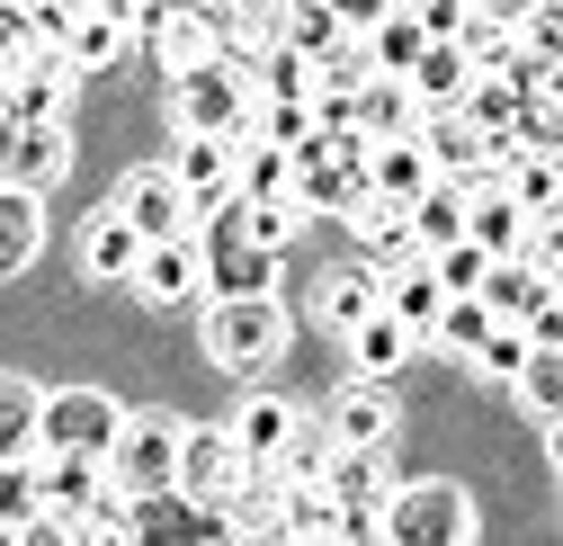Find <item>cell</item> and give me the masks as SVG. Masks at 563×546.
Wrapping results in <instances>:
<instances>
[{"label": "cell", "instance_id": "obj_1", "mask_svg": "<svg viewBox=\"0 0 563 546\" xmlns=\"http://www.w3.org/2000/svg\"><path fill=\"white\" fill-rule=\"evenodd\" d=\"M376 520H385V546H474V502L448 484V474H430V484H394Z\"/></svg>", "mask_w": 563, "mask_h": 546}, {"label": "cell", "instance_id": "obj_2", "mask_svg": "<svg viewBox=\"0 0 563 546\" xmlns=\"http://www.w3.org/2000/svg\"><path fill=\"white\" fill-rule=\"evenodd\" d=\"M170 125L179 134H224V144H242L251 134V81L233 73V63H197V73L170 81Z\"/></svg>", "mask_w": 563, "mask_h": 546}, {"label": "cell", "instance_id": "obj_3", "mask_svg": "<svg viewBox=\"0 0 563 546\" xmlns=\"http://www.w3.org/2000/svg\"><path fill=\"white\" fill-rule=\"evenodd\" d=\"M277 340H287L277 296H216V305H206V359H216L224 376H251Z\"/></svg>", "mask_w": 563, "mask_h": 546}, {"label": "cell", "instance_id": "obj_4", "mask_svg": "<svg viewBox=\"0 0 563 546\" xmlns=\"http://www.w3.org/2000/svg\"><path fill=\"white\" fill-rule=\"evenodd\" d=\"M117 403L99 385H63L36 403V457H108L117 448Z\"/></svg>", "mask_w": 563, "mask_h": 546}, {"label": "cell", "instance_id": "obj_5", "mask_svg": "<svg viewBox=\"0 0 563 546\" xmlns=\"http://www.w3.org/2000/svg\"><path fill=\"white\" fill-rule=\"evenodd\" d=\"M242 457H233V439H224V422H179V457H170V493H188L197 511H216L233 484H242Z\"/></svg>", "mask_w": 563, "mask_h": 546}, {"label": "cell", "instance_id": "obj_6", "mask_svg": "<svg viewBox=\"0 0 563 546\" xmlns=\"http://www.w3.org/2000/svg\"><path fill=\"white\" fill-rule=\"evenodd\" d=\"M73 73H63V54L54 45H36V54H19L10 73H0V117L10 125H63L73 117Z\"/></svg>", "mask_w": 563, "mask_h": 546}, {"label": "cell", "instance_id": "obj_7", "mask_svg": "<svg viewBox=\"0 0 563 546\" xmlns=\"http://www.w3.org/2000/svg\"><path fill=\"white\" fill-rule=\"evenodd\" d=\"M170 457H179L170 413H125L117 448H108V474H117V493H170Z\"/></svg>", "mask_w": 563, "mask_h": 546}, {"label": "cell", "instance_id": "obj_8", "mask_svg": "<svg viewBox=\"0 0 563 546\" xmlns=\"http://www.w3.org/2000/svg\"><path fill=\"white\" fill-rule=\"evenodd\" d=\"M134 36L153 45V63L170 81L197 73V63H216V19H206L197 0H144V10H134Z\"/></svg>", "mask_w": 563, "mask_h": 546}, {"label": "cell", "instance_id": "obj_9", "mask_svg": "<svg viewBox=\"0 0 563 546\" xmlns=\"http://www.w3.org/2000/svg\"><path fill=\"white\" fill-rule=\"evenodd\" d=\"M117 528L125 546H216V511H197L188 493H125L117 502Z\"/></svg>", "mask_w": 563, "mask_h": 546}, {"label": "cell", "instance_id": "obj_10", "mask_svg": "<svg viewBox=\"0 0 563 546\" xmlns=\"http://www.w3.org/2000/svg\"><path fill=\"white\" fill-rule=\"evenodd\" d=\"M117 474L108 457H36V511L45 520H90V511H117Z\"/></svg>", "mask_w": 563, "mask_h": 546}, {"label": "cell", "instance_id": "obj_11", "mask_svg": "<svg viewBox=\"0 0 563 546\" xmlns=\"http://www.w3.org/2000/svg\"><path fill=\"white\" fill-rule=\"evenodd\" d=\"M134 242H179V233H197V216H188V197H179V179L170 171H134L125 188H117V207H108Z\"/></svg>", "mask_w": 563, "mask_h": 546}, {"label": "cell", "instance_id": "obj_12", "mask_svg": "<svg viewBox=\"0 0 563 546\" xmlns=\"http://www.w3.org/2000/svg\"><path fill=\"white\" fill-rule=\"evenodd\" d=\"M63 171H73V134L63 125H0V188L45 197Z\"/></svg>", "mask_w": 563, "mask_h": 546}, {"label": "cell", "instance_id": "obj_13", "mask_svg": "<svg viewBox=\"0 0 563 546\" xmlns=\"http://www.w3.org/2000/svg\"><path fill=\"white\" fill-rule=\"evenodd\" d=\"M162 171L179 179V197H188V216H197V225L233 197V144H224V134H179Z\"/></svg>", "mask_w": 563, "mask_h": 546}, {"label": "cell", "instance_id": "obj_14", "mask_svg": "<svg viewBox=\"0 0 563 546\" xmlns=\"http://www.w3.org/2000/svg\"><path fill=\"white\" fill-rule=\"evenodd\" d=\"M296 430H305V413H296L287 394H251L242 413L224 422V439H233V457H242L251 474H268L277 457H287V439H296Z\"/></svg>", "mask_w": 563, "mask_h": 546}, {"label": "cell", "instance_id": "obj_15", "mask_svg": "<svg viewBox=\"0 0 563 546\" xmlns=\"http://www.w3.org/2000/svg\"><path fill=\"white\" fill-rule=\"evenodd\" d=\"M144 305H188L206 287V242L179 233V242H144V260H134V279H125Z\"/></svg>", "mask_w": 563, "mask_h": 546}, {"label": "cell", "instance_id": "obj_16", "mask_svg": "<svg viewBox=\"0 0 563 546\" xmlns=\"http://www.w3.org/2000/svg\"><path fill=\"white\" fill-rule=\"evenodd\" d=\"M206 225H216L224 242H251V251H287L296 233H305V207H296V197H224V207L216 216H206Z\"/></svg>", "mask_w": 563, "mask_h": 546}, {"label": "cell", "instance_id": "obj_17", "mask_svg": "<svg viewBox=\"0 0 563 546\" xmlns=\"http://www.w3.org/2000/svg\"><path fill=\"white\" fill-rule=\"evenodd\" d=\"M322 439H331V448H394V394L358 376L349 394H331V413H322Z\"/></svg>", "mask_w": 563, "mask_h": 546}, {"label": "cell", "instance_id": "obj_18", "mask_svg": "<svg viewBox=\"0 0 563 546\" xmlns=\"http://www.w3.org/2000/svg\"><path fill=\"white\" fill-rule=\"evenodd\" d=\"M465 81H474V63H465L448 36H430V45L411 54V73H402V90H411V108H420V117H456Z\"/></svg>", "mask_w": 563, "mask_h": 546}, {"label": "cell", "instance_id": "obj_19", "mask_svg": "<svg viewBox=\"0 0 563 546\" xmlns=\"http://www.w3.org/2000/svg\"><path fill=\"white\" fill-rule=\"evenodd\" d=\"M322 493H331L340 511H385L394 457H385V448H331V457H322Z\"/></svg>", "mask_w": 563, "mask_h": 546}, {"label": "cell", "instance_id": "obj_20", "mask_svg": "<svg viewBox=\"0 0 563 546\" xmlns=\"http://www.w3.org/2000/svg\"><path fill=\"white\" fill-rule=\"evenodd\" d=\"M439 279H430V260H402V269H385L376 279V314H394L411 340H430V323H439Z\"/></svg>", "mask_w": 563, "mask_h": 546}, {"label": "cell", "instance_id": "obj_21", "mask_svg": "<svg viewBox=\"0 0 563 546\" xmlns=\"http://www.w3.org/2000/svg\"><path fill=\"white\" fill-rule=\"evenodd\" d=\"M349 233H358V251H367L376 279H385V269H402V260H420V251H411V225H402L394 197H358V207H349Z\"/></svg>", "mask_w": 563, "mask_h": 546}, {"label": "cell", "instance_id": "obj_22", "mask_svg": "<svg viewBox=\"0 0 563 546\" xmlns=\"http://www.w3.org/2000/svg\"><path fill=\"white\" fill-rule=\"evenodd\" d=\"M411 125H420L411 90H402V81H385V73H367V81H358V99H349V134H367V144H394V134H411Z\"/></svg>", "mask_w": 563, "mask_h": 546}, {"label": "cell", "instance_id": "obj_23", "mask_svg": "<svg viewBox=\"0 0 563 546\" xmlns=\"http://www.w3.org/2000/svg\"><path fill=\"white\" fill-rule=\"evenodd\" d=\"M402 225H411V251H420V260L448 251V242H465V188H456V179H430V188L402 207Z\"/></svg>", "mask_w": 563, "mask_h": 546}, {"label": "cell", "instance_id": "obj_24", "mask_svg": "<svg viewBox=\"0 0 563 546\" xmlns=\"http://www.w3.org/2000/svg\"><path fill=\"white\" fill-rule=\"evenodd\" d=\"M545 296H554V279H537L528 260H492V269H483V287H474V305H483L492 323H528Z\"/></svg>", "mask_w": 563, "mask_h": 546}, {"label": "cell", "instance_id": "obj_25", "mask_svg": "<svg viewBox=\"0 0 563 546\" xmlns=\"http://www.w3.org/2000/svg\"><path fill=\"white\" fill-rule=\"evenodd\" d=\"M430 153L411 144V134H394V144H367V197H394V207H411L420 188H430Z\"/></svg>", "mask_w": 563, "mask_h": 546}, {"label": "cell", "instance_id": "obj_26", "mask_svg": "<svg viewBox=\"0 0 563 546\" xmlns=\"http://www.w3.org/2000/svg\"><path fill=\"white\" fill-rule=\"evenodd\" d=\"M277 537L287 546H340V502L322 484H277Z\"/></svg>", "mask_w": 563, "mask_h": 546}, {"label": "cell", "instance_id": "obj_27", "mask_svg": "<svg viewBox=\"0 0 563 546\" xmlns=\"http://www.w3.org/2000/svg\"><path fill=\"white\" fill-rule=\"evenodd\" d=\"M411 144L430 153L439 179H474V171H483V134H474L465 117H420V125H411Z\"/></svg>", "mask_w": 563, "mask_h": 546}, {"label": "cell", "instance_id": "obj_28", "mask_svg": "<svg viewBox=\"0 0 563 546\" xmlns=\"http://www.w3.org/2000/svg\"><path fill=\"white\" fill-rule=\"evenodd\" d=\"M36 251H45V207L27 188H0V279H19Z\"/></svg>", "mask_w": 563, "mask_h": 546}, {"label": "cell", "instance_id": "obj_29", "mask_svg": "<svg viewBox=\"0 0 563 546\" xmlns=\"http://www.w3.org/2000/svg\"><path fill=\"white\" fill-rule=\"evenodd\" d=\"M501 188H510V207H519L528 225H554V207H563V171H554V153H519V162L501 171Z\"/></svg>", "mask_w": 563, "mask_h": 546}, {"label": "cell", "instance_id": "obj_30", "mask_svg": "<svg viewBox=\"0 0 563 546\" xmlns=\"http://www.w3.org/2000/svg\"><path fill=\"white\" fill-rule=\"evenodd\" d=\"M411 350H420V340H411L394 314H367L358 331H349V359H358V376H367V385H385V376H394Z\"/></svg>", "mask_w": 563, "mask_h": 546}, {"label": "cell", "instance_id": "obj_31", "mask_svg": "<svg viewBox=\"0 0 563 546\" xmlns=\"http://www.w3.org/2000/svg\"><path fill=\"white\" fill-rule=\"evenodd\" d=\"M125 45H134V36H125L117 19L81 10V19H73V36H63V73H73V81H90V73H108V63H117Z\"/></svg>", "mask_w": 563, "mask_h": 546}, {"label": "cell", "instance_id": "obj_32", "mask_svg": "<svg viewBox=\"0 0 563 546\" xmlns=\"http://www.w3.org/2000/svg\"><path fill=\"white\" fill-rule=\"evenodd\" d=\"M242 81H251V99H313V63L296 45H260L242 63Z\"/></svg>", "mask_w": 563, "mask_h": 546}, {"label": "cell", "instance_id": "obj_33", "mask_svg": "<svg viewBox=\"0 0 563 546\" xmlns=\"http://www.w3.org/2000/svg\"><path fill=\"white\" fill-rule=\"evenodd\" d=\"M420 45H430V36L411 28V10H385V19H376V28L358 36V54H367V73H385V81H402V73H411V54H420Z\"/></svg>", "mask_w": 563, "mask_h": 546}, {"label": "cell", "instance_id": "obj_34", "mask_svg": "<svg viewBox=\"0 0 563 546\" xmlns=\"http://www.w3.org/2000/svg\"><path fill=\"white\" fill-rule=\"evenodd\" d=\"M367 314H376V269H367V260L331 269V279H322V323H331V331H358Z\"/></svg>", "mask_w": 563, "mask_h": 546}, {"label": "cell", "instance_id": "obj_35", "mask_svg": "<svg viewBox=\"0 0 563 546\" xmlns=\"http://www.w3.org/2000/svg\"><path fill=\"white\" fill-rule=\"evenodd\" d=\"M268 251H251V242H224L216 260H206V296H268Z\"/></svg>", "mask_w": 563, "mask_h": 546}, {"label": "cell", "instance_id": "obj_36", "mask_svg": "<svg viewBox=\"0 0 563 546\" xmlns=\"http://www.w3.org/2000/svg\"><path fill=\"white\" fill-rule=\"evenodd\" d=\"M134 260H144V242H134L117 216H99L81 233V279H134Z\"/></svg>", "mask_w": 563, "mask_h": 546}, {"label": "cell", "instance_id": "obj_37", "mask_svg": "<svg viewBox=\"0 0 563 546\" xmlns=\"http://www.w3.org/2000/svg\"><path fill=\"white\" fill-rule=\"evenodd\" d=\"M36 385L27 376H10V368H0V457H36Z\"/></svg>", "mask_w": 563, "mask_h": 546}, {"label": "cell", "instance_id": "obj_38", "mask_svg": "<svg viewBox=\"0 0 563 546\" xmlns=\"http://www.w3.org/2000/svg\"><path fill=\"white\" fill-rule=\"evenodd\" d=\"M510 385H519V403H528V422H563V359H554V350H528Z\"/></svg>", "mask_w": 563, "mask_h": 546}, {"label": "cell", "instance_id": "obj_39", "mask_svg": "<svg viewBox=\"0 0 563 546\" xmlns=\"http://www.w3.org/2000/svg\"><path fill=\"white\" fill-rule=\"evenodd\" d=\"M233 197H287V153L277 144H233Z\"/></svg>", "mask_w": 563, "mask_h": 546}, {"label": "cell", "instance_id": "obj_40", "mask_svg": "<svg viewBox=\"0 0 563 546\" xmlns=\"http://www.w3.org/2000/svg\"><path fill=\"white\" fill-rule=\"evenodd\" d=\"M277 45H296V54L313 63V54H331V45H340V19L322 10V0H287V19H277Z\"/></svg>", "mask_w": 563, "mask_h": 546}, {"label": "cell", "instance_id": "obj_41", "mask_svg": "<svg viewBox=\"0 0 563 546\" xmlns=\"http://www.w3.org/2000/svg\"><path fill=\"white\" fill-rule=\"evenodd\" d=\"M36 520V457H0V528Z\"/></svg>", "mask_w": 563, "mask_h": 546}, {"label": "cell", "instance_id": "obj_42", "mask_svg": "<svg viewBox=\"0 0 563 546\" xmlns=\"http://www.w3.org/2000/svg\"><path fill=\"white\" fill-rule=\"evenodd\" d=\"M483 269H492V260H483L474 242H448V251H430V279H439V296H474V287H483Z\"/></svg>", "mask_w": 563, "mask_h": 546}, {"label": "cell", "instance_id": "obj_43", "mask_svg": "<svg viewBox=\"0 0 563 546\" xmlns=\"http://www.w3.org/2000/svg\"><path fill=\"white\" fill-rule=\"evenodd\" d=\"M465 359H474L483 376H501V385H510V376H519V359H528V340H519V323H492V331L474 340Z\"/></svg>", "mask_w": 563, "mask_h": 546}, {"label": "cell", "instance_id": "obj_44", "mask_svg": "<svg viewBox=\"0 0 563 546\" xmlns=\"http://www.w3.org/2000/svg\"><path fill=\"white\" fill-rule=\"evenodd\" d=\"M483 331H492V314H483L474 296H448V305H439V323H430V340H439V350H474Z\"/></svg>", "mask_w": 563, "mask_h": 546}, {"label": "cell", "instance_id": "obj_45", "mask_svg": "<svg viewBox=\"0 0 563 546\" xmlns=\"http://www.w3.org/2000/svg\"><path fill=\"white\" fill-rule=\"evenodd\" d=\"M322 10L340 19V36H367V28L385 19V10H402V0H322Z\"/></svg>", "mask_w": 563, "mask_h": 546}, {"label": "cell", "instance_id": "obj_46", "mask_svg": "<svg viewBox=\"0 0 563 546\" xmlns=\"http://www.w3.org/2000/svg\"><path fill=\"white\" fill-rule=\"evenodd\" d=\"M0 546H19V528H0Z\"/></svg>", "mask_w": 563, "mask_h": 546}, {"label": "cell", "instance_id": "obj_47", "mask_svg": "<svg viewBox=\"0 0 563 546\" xmlns=\"http://www.w3.org/2000/svg\"><path fill=\"white\" fill-rule=\"evenodd\" d=\"M251 546H287V537H251Z\"/></svg>", "mask_w": 563, "mask_h": 546}, {"label": "cell", "instance_id": "obj_48", "mask_svg": "<svg viewBox=\"0 0 563 546\" xmlns=\"http://www.w3.org/2000/svg\"><path fill=\"white\" fill-rule=\"evenodd\" d=\"M0 125H10V117H0Z\"/></svg>", "mask_w": 563, "mask_h": 546}]
</instances>
